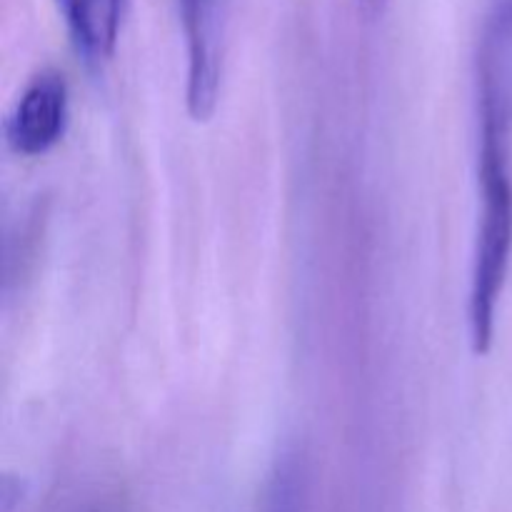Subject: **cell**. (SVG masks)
<instances>
[{
    "label": "cell",
    "mask_w": 512,
    "mask_h": 512,
    "mask_svg": "<svg viewBox=\"0 0 512 512\" xmlns=\"http://www.w3.org/2000/svg\"><path fill=\"white\" fill-rule=\"evenodd\" d=\"M478 233L468 295L470 345L490 353L512 263V0H488L475 48Z\"/></svg>",
    "instance_id": "6da1fadb"
},
{
    "label": "cell",
    "mask_w": 512,
    "mask_h": 512,
    "mask_svg": "<svg viewBox=\"0 0 512 512\" xmlns=\"http://www.w3.org/2000/svg\"><path fill=\"white\" fill-rule=\"evenodd\" d=\"M225 3L228 0H178L188 60L185 103L190 118L198 123L213 118L218 108L223 83Z\"/></svg>",
    "instance_id": "7a4b0ae2"
},
{
    "label": "cell",
    "mask_w": 512,
    "mask_h": 512,
    "mask_svg": "<svg viewBox=\"0 0 512 512\" xmlns=\"http://www.w3.org/2000/svg\"><path fill=\"white\" fill-rule=\"evenodd\" d=\"M68 120L70 98L65 78L58 70H40L10 110L5 138L23 158H40L63 140Z\"/></svg>",
    "instance_id": "3957f363"
},
{
    "label": "cell",
    "mask_w": 512,
    "mask_h": 512,
    "mask_svg": "<svg viewBox=\"0 0 512 512\" xmlns=\"http://www.w3.org/2000/svg\"><path fill=\"white\" fill-rule=\"evenodd\" d=\"M53 3L75 48L88 63L100 65L113 58L125 0H53Z\"/></svg>",
    "instance_id": "277c9868"
},
{
    "label": "cell",
    "mask_w": 512,
    "mask_h": 512,
    "mask_svg": "<svg viewBox=\"0 0 512 512\" xmlns=\"http://www.w3.org/2000/svg\"><path fill=\"white\" fill-rule=\"evenodd\" d=\"M358 3H360V10H363L368 18H378V15L385 10V5H388V0H358Z\"/></svg>",
    "instance_id": "5b68a950"
}]
</instances>
